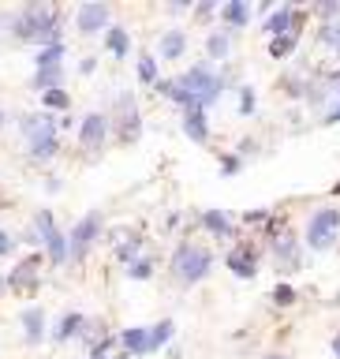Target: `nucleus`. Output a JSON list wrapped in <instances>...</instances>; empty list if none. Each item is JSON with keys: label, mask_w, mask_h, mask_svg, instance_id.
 I'll list each match as a JSON object with an SVG mask.
<instances>
[{"label": "nucleus", "mask_w": 340, "mask_h": 359, "mask_svg": "<svg viewBox=\"0 0 340 359\" xmlns=\"http://www.w3.org/2000/svg\"><path fill=\"white\" fill-rule=\"evenodd\" d=\"M337 57H340V45H337Z\"/></svg>", "instance_id": "44"}, {"label": "nucleus", "mask_w": 340, "mask_h": 359, "mask_svg": "<svg viewBox=\"0 0 340 359\" xmlns=\"http://www.w3.org/2000/svg\"><path fill=\"white\" fill-rule=\"evenodd\" d=\"M75 26H79V34H97V30H105V26H108V4H79Z\"/></svg>", "instance_id": "10"}, {"label": "nucleus", "mask_w": 340, "mask_h": 359, "mask_svg": "<svg viewBox=\"0 0 340 359\" xmlns=\"http://www.w3.org/2000/svg\"><path fill=\"white\" fill-rule=\"evenodd\" d=\"M82 326H86V318L79 315V311H64L57 329H53V340H71V337H82Z\"/></svg>", "instance_id": "17"}, {"label": "nucleus", "mask_w": 340, "mask_h": 359, "mask_svg": "<svg viewBox=\"0 0 340 359\" xmlns=\"http://www.w3.org/2000/svg\"><path fill=\"white\" fill-rule=\"evenodd\" d=\"M108 120L116 124V139L120 142H135L142 135V116H139V101H135V94H116V113Z\"/></svg>", "instance_id": "6"}, {"label": "nucleus", "mask_w": 340, "mask_h": 359, "mask_svg": "<svg viewBox=\"0 0 340 359\" xmlns=\"http://www.w3.org/2000/svg\"><path fill=\"white\" fill-rule=\"evenodd\" d=\"M292 23H296V8L284 4L281 12H273L270 19H265V34H270V42L273 38H284V34H292Z\"/></svg>", "instance_id": "16"}, {"label": "nucleus", "mask_w": 340, "mask_h": 359, "mask_svg": "<svg viewBox=\"0 0 340 359\" xmlns=\"http://www.w3.org/2000/svg\"><path fill=\"white\" fill-rule=\"evenodd\" d=\"M113 359H135V356H113Z\"/></svg>", "instance_id": "42"}, {"label": "nucleus", "mask_w": 340, "mask_h": 359, "mask_svg": "<svg viewBox=\"0 0 340 359\" xmlns=\"http://www.w3.org/2000/svg\"><path fill=\"white\" fill-rule=\"evenodd\" d=\"M214 8H217L214 0H206V4H198V12H195V15H198V19H209V15H214Z\"/></svg>", "instance_id": "37"}, {"label": "nucleus", "mask_w": 340, "mask_h": 359, "mask_svg": "<svg viewBox=\"0 0 340 359\" xmlns=\"http://www.w3.org/2000/svg\"><path fill=\"white\" fill-rule=\"evenodd\" d=\"M19 322H23V333H26L30 344H38V340L45 337V311L41 307H26L19 315Z\"/></svg>", "instance_id": "18"}, {"label": "nucleus", "mask_w": 340, "mask_h": 359, "mask_svg": "<svg viewBox=\"0 0 340 359\" xmlns=\"http://www.w3.org/2000/svg\"><path fill=\"white\" fill-rule=\"evenodd\" d=\"M228 49H232V42H228V30H214L206 38V53H209V60H225L228 57Z\"/></svg>", "instance_id": "23"}, {"label": "nucleus", "mask_w": 340, "mask_h": 359, "mask_svg": "<svg viewBox=\"0 0 340 359\" xmlns=\"http://www.w3.org/2000/svg\"><path fill=\"white\" fill-rule=\"evenodd\" d=\"M202 225H206L214 236H220V239L236 236V225H232V217H228L225 210H202Z\"/></svg>", "instance_id": "14"}, {"label": "nucleus", "mask_w": 340, "mask_h": 359, "mask_svg": "<svg viewBox=\"0 0 340 359\" xmlns=\"http://www.w3.org/2000/svg\"><path fill=\"white\" fill-rule=\"evenodd\" d=\"M105 45H108V53H113L116 60H124L127 53H131V38H127V30H124V26H108Z\"/></svg>", "instance_id": "21"}, {"label": "nucleus", "mask_w": 340, "mask_h": 359, "mask_svg": "<svg viewBox=\"0 0 340 359\" xmlns=\"http://www.w3.org/2000/svg\"><path fill=\"white\" fill-rule=\"evenodd\" d=\"M60 82H64V68H45L34 75V90H38V94H49V90H60Z\"/></svg>", "instance_id": "22"}, {"label": "nucleus", "mask_w": 340, "mask_h": 359, "mask_svg": "<svg viewBox=\"0 0 340 359\" xmlns=\"http://www.w3.org/2000/svg\"><path fill=\"white\" fill-rule=\"evenodd\" d=\"M158 49H161V60H180V57H183V49H187V34H183L180 26H172V30H164V34H161Z\"/></svg>", "instance_id": "13"}, {"label": "nucleus", "mask_w": 340, "mask_h": 359, "mask_svg": "<svg viewBox=\"0 0 340 359\" xmlns=\"http://www.w3.org/2000/svg\"><path fill=\"white\" fill-rule=\"evenodd\" d=\"M220 172H225V176H232V172H240V158H232V154H225V158H220Z\"/></svg>", "instance_id": "34"}, {"label": "nucleus", "mask_w": 340, "mask_h": 359, "mask_svg": "<svg viewBox=\"0 0 340 359\" xmlns=\"http://www.w3.org/2000/svg\"><path fill=\"white\" fill-rule=\"evenodd\" d=\"M296 34H284V38H273L270 42V57L273 60H284V57H292V49H296Z\"/></svg>", "instance_id": "26"}, {"label": "nucleus", "mask_w": 340, "mask_h": 359, "mask_svg": "<svg viewBox=\"0 0 340 359\" xmlns=\"http://www.w3.org/2000/svg\"><path fill=\"white\" fill-rule=\"evenodd\" d=\"M220 23L232 26V30H243V26L251 23V8H247L243 0H228V4L220 8Z\"/></svg>", "instance_id": "19"}, {"label": "nucleus", "mask_w": 340, "mask_h": 359, "mask_svg": "<svg viewBox=\"0 0 340 359\" xmlns=\"http://www.w3.org/2000/svg\"><path fill=\"white\" fill-rule=\"evenodd\" d=\"M333 356H337V359H340V333H337V337H333Z\"/></svg>", "instance_id": "39"}, {"label": "nucleus", "mask_w": 340, "mask_h": 359, "mask_svg": "<svg viewBox=\"0 0 340 359\" xmlns=\"http://www.w3.org/2000/svg\"><path fill=\"white\" fill-rule=\"evenodd\" d=\"M57 236V221H53L49 210H38L34 214V239L30 243H41V247H49V239Z\"/></svg>", "instance_id": "20"}, {"label": "nucleus", "mask_w": 340, "mask_h": 359, "mask_svg": "<svg viewBox=\"0 0 340 359\" xmlns=\"http://www.w3.org/2000/svg\"><path fill=\"white\" fill-rule=\"evenodd\" d=\"M262 359H288V356H262Z\"/></svg>", "instance_id": "40"}, {"label": "nucleus", "mask_w": 340, "mask_h": 359, "mask_svg": "<svg viewBox=\"0 0 340 359\" xmlns=\"http://www.w3.org/2000/svg\"><path fill=\"white\" fill-rule=\"evenodd\" d=\"M225 266L236 273V277H254L258 273V251H254L251 243H236L232 251H228V259H225Z\"/></svg>", "instance_id": "9"}, {"label": "nucleus", "mask_w": 340, "mask_h": 359, "mask_svg": "<svg viewBox=\"0 0 340 359\" xmlns=\"http://www.w3.org/2000/svg\"><path fill=\"white\" fill-rule=\"evenodd\" d=\"M273 255H277V266L284 273L299 270V243H296V236H292V232L273 236Z\"/></svg>", "instance_id": "11"}, {"label": "nucleus", "mask_w": 340, "mask_h": 359, "mask_svg": "<svg viewBox=\"0 0 340 359\" xmlns=\"http://www.w3.org/2000/svg\"><path fill=\"white\" fill-rule=\"evenodd\" d=\"M108 113H86L82 116V124H79V142H82V150L86 154H97L101 146H105L108 139Z\"/></svg>", "instance_id": "7"}, {"label": "nucleus", "mask_w": 340, "mask_h": 359, "mask_svg": "<svg viewBox=\"0 0 340 359\" xmlns=\"http://www.w3.org/2000/svg\"><path fill=\"white\" fill-rule=\"evenodd\" d=\"M243 221H247V225H258V221H270V210H247Z\"/></svg>", "instance_id": "35"}, {"label": "nucleus", "mask_w": 340, "mask_h": 359, "mask_svg": "<svg viewBox=\"0 0 340 359\" xmlns=\"http://www.w3.org/2000/svg\"><path fill=\"white\" fill-rule=\"evenodd\" d=\"M337 232H340V210L337 206H321L307 221V247L310 251H325V247H333Z\"/></svg>", "instance_id": "4"}, {"label": "nucleus", "mask_w": 340, "mask_h": 359, "mask_svg": "<svg viewBox=\"0 0 340 359\" xmlns=\"http://www.w3.org/2000/svg\"><path fill=\"white\" fill-rule=\"evenodd\" d=\"M97 236H101V214H97V210H90L86 217H79L75 225H71V236H68V259H71V262H82V259H86V251L94 247Z\"/></svg>", "instance_id": "5"}, {"label": "nucleus", "mask_w": 340, "mask_h": 359, "mask_svg": "<svg viewBox=\"0 0 340 359\" xmlns=\"http://www.w3.org/2000/svg\"><path fill=\"white\" fill-rule=\"evenodd\" d=\"M150 273H153V262L150 259H139V262L127 266V277H131V281H146Z\"/></svg>", "instance_id": "32"}, {"label": "nucleus", "mask_w": 340, "mask_h": 359, "mask_svg": "<svg viewBox=\"0 0 340 359\" xmlns=\"http://www.w3.org/2000/svg\"><path fill=\"white\" fill-rule=\"evenodd\" d=\"M23 135H26V146H30L34 158L49 161L57 154V124H53L49 113L41 116H23Z\"/></svg>", "instance_id": "3"}, {"label": "nucleus", "mask_w": 340, "mask_h": 359, "mask_svg": "<svg viewBox=\"0 0 340 359\" xmlns=\"http://www.w3.org/2000/svg\"><path fill=\"white\" fill-rule=\"evenodd\" d=\"M60 60H64V45H45V49H38V71L45 68H60Z\"/></svg>", "instance_id": "25"}, {"label": "nucleus", "mask_w": 340, "mask_h": 359, "mask_svg": "<svg viewBox=\"0 0 340 359\" xmlns=\"http://www.w3.org/2000/svg\"><path fill=\"white\" fill-rule=\"evenodd\" d=\"M45 251H49V259L53 262H68V236H64V232H57V236H53L49 239V247H45Z\"/></svg>", "instance_id": "27"}, {"label": "nucleus", "mask_w": 340, "mask_h": 359, "mask_svg": "<svg viewBox=\"0 0 340 359\" xmlns=\"http://www.w3.org/2000/svg\"><path fill=\"white\" fill-rule=\"evenodd\" d=\"M183 135L198 146L209 139V124H206V113H202V109H187V113H183Z\"/></svg>", "instance_id": "12"}, {"label": "nucleus", "mask_w": 340, "mask_h": 359, "mask_svg": "<svg viewBox=\"0 0 340 359\" xmlns=\"http://www.w3.org/2000/svg\"><path fill=\"white\" fill-rule=\"evenodd\" d=\"M333 195H340V183H333Z\"/></svg>", "instance_id": "41"}, {"label": "nucleus", "mask_w": 340, "mask_h": 359, "mask_svg": "<svg viewBox=\"0 0 340 359\" xmlns=\"http://www.w3.org/2000/svg\"><path fill=\"white\" fill-rule=\"evenodd\" d=\"M183 90H187L191 98L202 105V113H206L209 105H217L220 101V94H225V75H217L214 71V64L209 60H202V64H195L191 71H183V75L176 79Z\"/></svg>", "instance_id": "1"}, {"label": "nucleus", "mask_w": 340, "mask_h": 359, "mask_svg": "<svg viewBox=\"0 0 340 359\" xmlns=\"http://www.w3.org/2000/svg\"><path fill=\"white\" fill-rule=\"evenodd\" d=\"M41 105L45 109H68L71 98H68V90H49V94H41Z\"/></svg>", "instance_id": "30"}, {"label": "nucleus", "mask_w": 340, "mask_h": 359, "mask_svg": "<svg viewBox=\"0 0 340 359\" xmlns=\"http://www.w3.org/2000/svg\"><path fill=\"white\" fill-rule=\"evenodd\" d=\"M139 247H142L139 239H131V243H124V247H120V259H124V262H131L135 255H139Z\"/></svg>", "instance_id": "36"}, {"label": "nucleus", "mask_w": 340, "mask_h": 359, "mask_svg": "<svg viewBox=\"0 0 340 359\" xmlns=\"http://www.w3.org/2000/svg\"><path fill=\"white\" fill-rule=\"evenodd\" d=\"M8 251H12V243H8V236L0 232V255H8Z\"/></svg>", "instance_id": "38"}, {"label": "nucleus", "mask_w": 340, "mask_h": 359, "mask_svg": "<svg viewBox=\"0 0 340 359\" xmlns=\"http://www.w3.org/2000/svg\"><path fill=\"white\" fill-rule=\"evenodd\" d=\"M0 124H4V113H0Z\"/></svg>", "instance_id": "43"}, {"label": "nucleus", "mask_w": 340, "mask_h": 359, "mask_svg": "<svg viewBox=\"0 0 340 359\" xmlns=\"http://www.w3.org/2000/svg\"><path fill=\"white\" fill-rule=\"evenodd\" d=\"M251 113H254V90L240 86V116H251Z\"/></svg>", "instance_id": "33"}, {"label": "nucleus", "mask_w": 340, "mask_h": 359, "mask_svg": "<svg viewBox=\"0 0 340 359\" xmlns=\"http://www.w3.org/2000/svg\"><path fill=\"white\" fill-rule=\"evenodd\" d=\"M139 79L146 86H158V60L153 57H139Z\"/></svg>", "instance_id": "28"}, {"label": "nucleus", "mask_w": 340, "mask_h": 359, "mask_svg": "<svg viewBox=\"0 0 340 359\" xmlns=\"http://www.w3.org/2000/svg\"><path fill=\"white\" fill-rule=\"evenodd\" d=\"M209 270H214V255L198 243H183V247H176V255H172V273H176V281H183V284H198Z\"/></svg>", "instance_id": "2"}, {"label": "nucleus", "mask_w": 340, "mask_h": 359, "mask_svg": "<svg viewBox=\"0 0 340 359\" xmlns=\"http://www.w3.org/2000/svg\"><path fill=\"white\" fill-rule=\"evenodd\" d=\"M127 356H150V326H135V329H124L120 333Z\"/></svg>", "instance_id": "15"}, {"label": "nucleus", "mask_w": 340, "mask_h": 359, "mask_svg": "<svg viewBox=\"0 0 340 359\" xmlns=\"http://www.w3.org/2000/svg\"><path fill=\"white\" fill-rule=\"evenodd\" d=\"M270 300L277 303V307H292V303H296V288H292V284H277Z\"/></svg>", "instance_id": "31"}, {"label": "nucleus", "mask_w": 340, "mask_h": 359, "mask_svg": "<svg viewBox=\"0 0 340 359\" xmlns=\"http://www.w3.org/2000/svg\"><path fill=\"white\" fill-rule=\"evenodd\" d=\"M321 42L333 45V49L340 45V15H337V19H325V23H321Z\"/></svg>", "instance_id": "29"}, {"label": "nucleus", "mask_w": 340, "mask_h": 359, "mask_svg": "<svg viewBox=\"0 0 340 359\" xmlns=\"http://www.w3.org/2000/svg\"><path fill=\"white\" fill-rule=\"evenodd\" d=\"M172 333H176V322H172V318H164V322H158V326H150V352H158L161 344H169Z\"/></svg>", "instance_id": "24"}, {"label": "nucleus", "mask_w": 340, "mask_h": 359, "mask_svg": "<svg viewBox=\"0 0 340 359\" xmlns=\"http://www.w3.org/2000/svg\"><path fill=\"white\" fill-rule=\"evenodd\" d=\"M38 277H41V255H30V259H23L8 273V284H12V292H19V296H34V292H38Z\"/></svg>", "instance_id": "8"}]
</instances>
